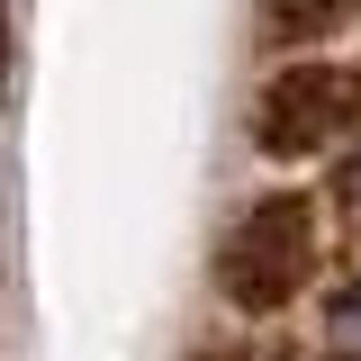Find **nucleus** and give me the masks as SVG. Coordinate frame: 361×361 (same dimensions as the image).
Returning a JSON list of instances; mask_svg holds the SVG:
<instances>
[{
    "label": "nucleus",
    "instance_id": "obj_4",
    "mask_svg": "<svg viewBox=\"0 0 361 361\" xmlns=\"http://www.w3.org/2000/svg\"><path fill=\"white\" fill-rule=\"evenodd\" d=\"M325 343L343 361H361V280L353 289H334V307H325Z\"/></svg>",
    "mask_w": 361,
    "mask_h": 361
},
{
    "label": "nucleus",
    "instance_id": "obj_6",
    "mask_svg": "<svg viewBox=\"0 0 361 361\" xmlns=\"http://www.w3.org/2000/svg\"><path fill=\"white\" fill-rule=\"evenodd\" d=\"M353 190H361V180H353Z\"/></svg>",
    "mask_w": 361,
    "mask_h": 361
},
{
    "label": "nucleus",
    "instance_id": "obj_1",
    "mask_svg": "<svg viewBox=\"0 0 361 361\" xmlns=\"http://www.w3.org/2000/svg\"><path fill=\"white\" fill-rule=\"evenodd\" d=\"M316 271V199L307 190H262L217 244V298L235 316H280Z\"/></svg>",
    "mask_w": 361,
    "mask_h": 361
},
{
    "label": "nucleus",
    "instance_id": "obj_2",
    "mask_svg": "<svg viewBox=\"0 0 361 361\" xmlns=\"http://www.w3.org/2000/svg\"><path fill=\"white\" fill-rule=\"evenodd\" d=\"M361 127V73L334 63V54H298L280 63L253 99V145L271 163H316L325 145H343Z\"/></svg>",
    "mask_w": 361,
    "mask_h": 361
},
{
    "label": "nucleus",
    "instance_id": "obj_5",
    "mask_svg": "<svg viewBox=\"0 0 361 361\" xmlns=\"http://www.w3.org/2000/svg\"><path fill=\"white\" fill-rule=\"evenodd\" d=\"M0 45H9V0H0ZM0 73H9V54H0Z\"/></svg>",
    "mask_w": 361,
    "mask_h": 361
},
{
    "label": "nucleus",
    "instance_id": "obj_3",
    "mask_svg": "<svg viewBox=\"0 0 361 361\" xmlns=\"http://www.w3.org/2000/svg\"><path fill=\"white\" fill-rule=\"evenodd\" d=\"M343 9L353 0H271L262 9V45H325L343 27Z\"/></svg>",
    "mask_w": 361,
    "mask_h": 361
}]
</instances>
